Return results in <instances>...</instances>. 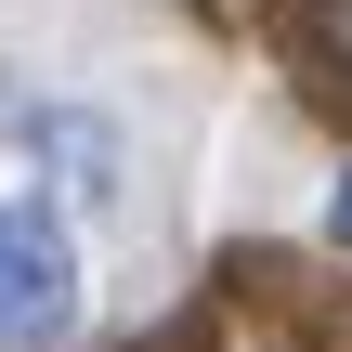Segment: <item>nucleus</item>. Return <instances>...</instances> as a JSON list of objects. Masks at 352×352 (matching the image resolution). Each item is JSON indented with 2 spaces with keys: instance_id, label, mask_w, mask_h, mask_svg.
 <instances>
[{
  "instance_id": "f257e3e1",
  "label": "nucleus",
  "mask_w": 352,
  "mask_h": 352,
  "mask_svg": "<svg viewBox=\"0 0 352 352\" xmlns=\"http://www.w3.org/2000/svg\"><path fill=\"white\" fill-rule=\"evenodd\" d=\"M78 327V235L39 196H0V352H52Z\"/></svg>"
},
{
  "instance_id": "f03ea898",
  "label": "nucleus",
  "mask_w": 352,
  "mask_h": 352,
  "mask_svg": "<svg viewBox=\"0 0 352 352\" xmlns=\"http://www.w3.org/2000/svg\"><path fill=\"white\" fill-rule=\"evenodd\" d=\"M13 144H26V170L52 183V196H39L52 222H65V209H118V183H131V144H118V118H91V104H39Z\"/></svg>"
},
{
  "instance_id": "7ed1b4c3",
  "label": "nucleus",
  "mask_w": 352,
  "mask_h": 352,
  "mask_svg": "<svg viewBox=\"0 0 352 352\" xmlns=\"http://www.w3.org/2000/svg\"><path fill=\"white\" fill-rule=\"evenodd\" d=\"M314 39H327V65H352V0H314Z\"/></svg>"
},
{
  "instance_id": "20e7f679",
  "label": "nucleus",
  "mask_w": 352,
  "mask_h": 352,
  "mask_svg": "<svg viewBox=\"0 0 352 352\" xmlns=\"http://www.w3.org/2000/svg\"><path fill=\"white\" fill-rule=\"evenodd\" d=\"M327 235H340V248H352V170H340V183H327Z\"/></svg>"
}]
</instances>
